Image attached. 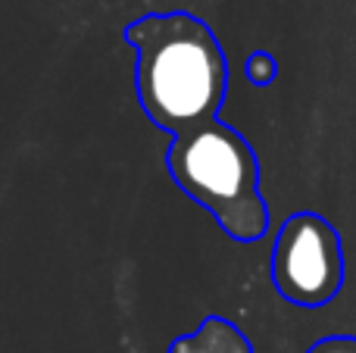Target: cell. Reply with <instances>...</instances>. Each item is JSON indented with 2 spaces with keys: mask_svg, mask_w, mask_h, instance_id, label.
<instances>
[{
  "mask_svg": "<svg viewBox=\"0 0 356 353\" xmlns=\"http://www.w3.org/2000/svg\"><path fill=\"white\" fill-rule=\"evenodd\" d=\"M272 279L291 304L325 306L344 285V250L334 225L316 213L291 216L275 238Z\"/></svg>",
  "mask_w": 356,
  "mask_h": 353,
  "instance_id": "3957f363",
  "label": "cell"
},
{
  "mask_svg": "<svg viewBox=\"0 0 356 353\" xmlns=\"http://www.w3.org/2000/svg\"><path fill=\"white\" fill-rule=\"evenodd\" d=\"M247 79H250L253 85H269V81L275 79V60H272V54H266V50L253 54L250 60H247Z\"/></svg>",
  "mask_w": 356,
  "mask_h": 353,
  "instance_id": "5b68a950",
  "label": "cell"
},
{
  "mask_svg": "<svg viewBox=\"0 0 356 353\" xmlns=\"http://www.w3.org/2000/svg\"><path fill=\"white\" fill-rule=\"evenodd\" d=\"M172 353H250V344L222 319H207L200 331L172 344Z\"/></svg>",
  "mask_w": 356,
  "mask_h": 353,
  "instance_id": "277c9868",
  "label": "cell"
},
{
  "mask_svg": "<svg viewBox=\"0 0 356 353\" xmlns=\"http://www.w3.org/2000/svg\"><path fill=\"white\" fill-rule=\"evenodd\" d=\"M309 353H356V338H325Z\"/></svg>",
  "mask_w": 356,
  "mask_h": 353,
  "instance_id": "8992f818",
  "label": "cell"
},
{
  "mask_svg": "<svg viewBox=\"0 0 356 353\" xmlns=\"http://www.w3.org/2000/svg\"><path fill=\"white\" fill-rule=\"evenodd\" d=\"M135 47V88L156 129L181 135L219 119L228 63L219 38L191 13H150L125 28Z\"/></svg>",
  "mask_w": 356,
  "mask_h": 353,
  "instance_id": "6da1fadb",
  "label": "cell"
},
{
  "mask_svg": "<svg viewBox=\"0 0 356 353\" xmlns=\"http://www.w3.org/2000/svg\"><path fill=\"white\" fill-rule=\"evenodd\" d=\"M166 166L175 185L209 210L234 241H257L269 229L259 194V163L250 144L219 119L172 138Z\"/></svg>",
  "mask_w": 356,
  "mask_h": 353,
  "instance_id": "7a4b0ae2",
  "label": "cell"
}]
</instances>
